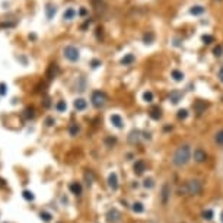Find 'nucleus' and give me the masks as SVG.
Here are the masks:
<instances>
[{
	"mask_svg": "<svg viewBox=\"0 0 223 223\" xmlns=\"http://www.w3.org/2000/svg\"><path fill=\"white\" fill-rule=\"evenodd\" d=\"M193 157V149H191L190 143H184V145L178 146L175 152L171 156V163L175 168H184L191 162Z\"/></svg>",
	"mask_w": 223,
	"mask_h": 223,
	"instance_id": "f257e3e1",
	"label": "nucleus"
},
{
	"mask_svg": "<svg viewBox=\"0 0 223 223\" xmlns=\"http://www.w3.org/2000/svg\"><path fill=\"white\" fill-rule=\"evenodd\" d=\"M203 191V181L198 178L187 179L184 184L178 188L179 195H197Z\"/></svg>",
	"mask_w": 223,
	"mask_h": 223,
	"instance_id": "f03ea898",
	"label": "nucleus"
},
{
	"mask_svg": "<svg viewBox=\"0 0 223 223\" xmlns=\"http://www.w3.org/2000/svg\"><path fill=\"white\" fill-rule=\"evenodd\" d=\"M63 56L66 57L69 62L76 63L79 58H80V51H79V48L78 47H74V45H66L64 50H63Z\"/></svg>",
	"mask_w": 223,
	"mask_h": 223,
	"instance_id": "7ed1b4c3",
	"label": "nucleus"
},
{
	"mask_svg": "<svg viewBox=\"0 0 223 223\" xmlns=\"http://www.w3.org/2000/svg\"><path fill=\"white\" fill-rule=\"evenodd\" d=\"M106 101V95L102 92V90H94L92 92V96H90V102L95 108H101V106L105 105Z\"/></svg>",
	"mask_w": 223,
	"mask_h": 223,
	"instance_id": "20e7f679",
	"label": "nucleus"
},
{
	"mask_svg": "<svg viewBox=\"0 0 223 223\" xmlns=\"http://www.w3.org/2000/svg\"><path fill=\"white\" fill-rule=\"evenodd\" d=\"M169 200H171V185L165 182L161 188V201L162 204H168Z\"/></svg>",
	"mask_w": 223,
	"mask_h": 223,
	"instance_id": "39448f33",
	"label": "nucleus"
},
{
	"mask_svg": "<svg viewBox=\"0 0 223 223\" xmlns=\"http://www.w3.org/2000/svg\"><path fill=\"white\" fill-rule=\"evenodd\" d=\"M193 159L197 163H203V162L207 161V153L206 150H203L201 147H197L194 152H193Z\"/></svg>",
	"mask_w": 223,
	"mask_h": 223,
	"instance_id": "423d86ee",
	"label": "nucleus"
},
{
	"mask_svg": "<svg viewBox=\"0 0 223 223\" xmlns=\"http://www.w3.org/2000/svg\"><path fill=\"white\" fill-rule=\"evenodd\" d=\"M191 16H201V15H204L206 13V7L203 5H193L190 7V10H188Z\"/></svg>",
	"mask_w": 223,
	"mask_h": 223,
	"instance_id": "0eeeda50",
	"label": "nucleus"
},
{
	"mask_svg": "<svg viewBox=\"0 0 223 223\" xmlns=\"http://www.w3.org/2000/svg\"><path fill=\"white\" fill-rule=\"evenodd\" d=\"M108 187L111 188L112 191H117L118 190V177L115 172H112L108 175Z\"/></svg>",
	"mask_w": 223,
	"mask_h": 223,
	"instance_id": "6e6552de",
	"label": "nucleus"
},
{
	"mask_svg": "<svg viewBox=\"0 0 223 223\" xmlns=\"http://www.w3.org/2000/svg\"><path fill=\"white\" fill-rule=\"evenodd\" d=\"M110 121H111V124L114 127H117V128H121L124 125V120L120 114H112L111 117H110Z\"/></svg>",
	"mask_w": 223,
	"mask_h": 223,
	"instance_id": "1a4fd4ad",
	"label": "nucleus"
},
{
	"mask_svg": "<svg viewBox=\"0 0 223 223\" xmlns=\"http://www.w3.org/2000/svg\"><path fill=\"white\" fill-rule=\"evenodd\" d=\"M171 78H172L173 82L181 83V82H184L185 74H184V72H181V70H178V69H173L172 72H171Z\"/></svg>",
	"mask_w": 223,
	"mask_h": 223,
	"instance_id": "9d476101",
	"label": "nucleus"
},
{
	"mask_svg": "<svg viewBox=\"0 0 223 223\" xmlns=\"http://www.w3.org/2000/svg\"><path fill=\"white\" fill-rule=\"evenodd\" d=\"M78 15L79 13L76 12L74 7H67L66 10H64V13H63V19H64V21H73Z\"/></svg>",
	"mask_w": 223,
	"mask_h": 223,
	"instance_id": "9b49d317",
	"label": "nucleus"
},
{
	"mask_svg": "<svg viewBox=\"0 0 223 223\" xmlns=\"http://www.w3.org/2000/svg\"><path fill=\"white\" fill-rule=\"evenodd\" d=\"M106 219H108L110 223H117L120 220V213H118L117 209H111L108 212V214H106Z\"/></svg>",
	"mask_w": 223,
	"mask_h": 223,
	"instance_id": "f8f14e48",
	"label": "nucleus"
},
{
	"mask_svg": "<svg viewBox=\"0 0 223 223\" xmlns=\"http://www.w3.org/2000/svg\"><path fill=\"white\" fill-rule=\"evenodd\" d=\"M56 13H57V6L56 5L48 3V5L45 6V16H47V19H53V18L56 16Z\"/></svg>",
	"mask_w": 223,
	"mask_h": 223,
	"instance_id": "ddd939ff",
	"label": "nucleus"
},
{
	"mask_svg": "<svg viewBox=\"0 0 223 223\" xmlns=\"http://www.w3.org/2000/svg\"><path fill=\"white\" fill-rule=\"evenodd\" d=\"M134 62H136V57H134V54H131V53L124 54V57L120 60V63H121L123 66H131Z\"/></svg>",
	"mask_w": 223,
	"mask_h": 223,
	"instance_id": "4468645a",
	"label": "nucleus"
},
{
	"mask_svg": "<svg viewBox=\"0 0 223 223\" xmlns=\"http://www.w3.org/2000/svg\"><path fill=\"white\" fill-rule=\"evenodd\" d=\"M133 169H134V172L137 173V175H141V173L146 171V163H145V161H137L136 163H134V166H133Z\"/></svg>",
	"mask_w": 223,
	"mask_h": 223,
	"instance_id": "2eb2a0df",
	"label": "nucleus"
},
{
	"mask_svg": "<svg viewBox=\"0 0 223 223\" xmlns=\"http://www.w3.org/2000/svg\"><path fill=\"white\" fill-rule=\"evenodd\" d=\"M86 106H88V101L85 99V98H78V99L74 101V108L78 111H85Z\"/></svg>",
	"mask_w": 223,
	"mask_h": 223,
	"instance_id": "dca6fc26",
	"label": "nucleus"
},
{
	"mask_svg": "<svg viewBox=\"0 0 223 223\" xmlns=\"http://www.w3.org/2000/svg\"><path fill=\"white\" fill-rule=\"evenodd\" d=\"M141 99H143V102H146V104H152V102L155 101V95H153L152 90H145V92L141 94Z\"/></svg>",
	"mask_w": 223,
	"mask_h": 223,
	"instance_id": "f3484780",
	"label": "nucleus"
},
{
	"mask_svg": "<svg viewBox=\"0 0 223 223\" xmlns=\"http://www.w3.org/2000/svg\"><path fill=\"white\" fill-rule=\"evenodd\" d=\"M181 99H182V94H181L179 90H172V92H171V95H169V101H171L172 104H178Z\"/></svg>",
	"mask_w": 223,
	"mask_h": 223,
	"instance_id": "a211bd4d",
	"label": "nucleus"
},
{
	"mask_svg": "<svg viewBox=\"0 0 223 223\" xmlns=\"http://www.w3.org/2000/svg\"><path fill=\"white\" fill-rule=\"evenodd\" d=\"M69 188H70V191H72L74 195H80V194H82V185L79 184V182H72Z\"/></svg>",
	"mask_w": 223,
	"mask_h": 223,
	"instance_id": "6ab92c4d",
	"label": "nucleus"
},
{
	"mask_svg": "<svg viewBox=\"0 0 223 223\" xmlns=\"http://www.w3.org/2000/svg\"><path fill=\"white\" fill-rule=\"evenodd\" d=\"M131 209H133V212L136 214H140V213L145 212V206H143V203H140V201H136L131 204Z\"/></svg>",
	"mask_w": 223,
	"mask_h": 223,
	"instance_id": "aec40b11",
	"label": "nucleus"
},
{
	"mask_svg": "<svg viewBox=\"0 0 223 223\" xmlns=\"http://www.w3.org/2000/svg\"><path fill=\"white\" fill-rule=\"evenodd\" d=\"M214 143L217 146H223V128H220L214 133Z\"/></svg>",
	"mask_w": 223,
	"mask_h": 223,
	"instance_id": "412c9836",
	"label": "nucleus"
},
{
	"mask_svg": "<svg viewBox=\"0 0 223 223\" xmlns=\"http://www.w3.org/2000/svg\"><path fill=\"white\" fill-rule=\"evenodd\" d=\"M57 74H58V67H57V64H51L50 67H48V72H47V76L50 79L56 78Z\"/></svg>",
	"mask_w": 223,
	"mask_h": 223,
	"instance_id": "4be33fe9",
	"label": "nucleus"
},
{
	"mask_svg": "<svg viewBox=\"0 0 223 223\" xmlns=\"http://www.w3.org/2000/svg\"><path fill=\"white\" fill-rule=\"evenodd\" d=\"M149 117L153 118V120H159L162 117V112H161V108H153L149 111Z\"/></svg>",
	"mask_w": 223,
	"mask_h": 223,
	"instance_id": "5701e85b",
	"label": "nucleus"
},
{
	"mask_svg": "<svg viewBox=\"0 0 223 223\" xmlns=\"http://www.w3.org/2000/svg\"><path fill=\"white\" fill-rule=\"evenodd\" d=\"M34 117H35V110L34 108H26L23 111V118L25 120H32Z\"/></svg>",
	"mask_w": 223,
	"mask_h": 223,
	"instance_id": "b1692460",
	"label": "nucleus"
},
{
	"mask_svg": "<svg viewBox=\"0 0 223 223\" xmlns=\"http://www.w3.org/2000/svg\"><path fill=\"white\" fill-rule=\"evenodd\" d=\"M79 131H80V127H79L78 124H70V127H69V134H70V136H73V137H74V136H78L79 134Z\"/></svg>",
	"mask_w": 223,
	"mask_h": 223,
	"instance_id": "393cba45",
	"label": "nucleus"
},
{
	"mask_svg": "<svg viewBox=\"0 0 223 223\" xmlns=\"http://www.w3.org/2000/svg\"><path fill=\"white\" fill-rule=\"evenodd\" d=\"M201 41H203V44L210 45L213 41H214V37H213V35H210V34H204V35L201 37Z\"/></svg>",
	"mask_w": 223,
	"mask_h": 223,
	"instance_id": "a878e982",
	"label": "nucleus"
},
{
	"mask_svg": "<svg viewBox=\"0 0 223 223\" xmlns=\"http://www.w3.org/2000/svg\"><path fill=\"white\" fill-rule=\"evenodd\" d=\"M139 139H140V131H131L130 136H128L130 143H136V141H139Z\"/></svg>",
	"mask_w": 223,
	"mask_h": 223,
	"instance_id": "bb28decb",
	"label": "nucleus"
},
{
	"mask_svg": "<svg viewBox=\"0 0 223 223\" xmlns=\"http://www.w3.org/2000/svg\"><path fill=\"white\" fill-rule=\"evenodd\" d=\"M143 187H145V188H147V190L153 188V187H155V179L150 178V177H149V178H146L145 181H143Z\"/></svg>",
	"mask_w": 223,
	"mask_h": 223,
	"instance_id": "cd10ccee",
	"label": "nucleus"
},
{
	"mask_svg": "<svg viewBox=\"0 0 223 223\" xmlns=\"http://www.w3.org/2000/svg\"><path fill=\"white\" fill-rule=\"evenodd\" d=\"M56 110L58 112H64L67 110V104H66V101H58L56 104Z\"/></svg>",
	"mask_w": 223,
	"mask_h": 223,
	"instance_id": "c85d7f7f",
	"label": "nucleus"
},
{
	"mask_svg": "<svg viewBox=\"0 0 223 223\" xmlns=\"http://www.w3.org/2000/svg\"><path fill=\"white\" fill-rule=\"evenodd\" d=\"M153 39H155V35H153L152 32H147V34H145V37H143V42H145L146 45L152 44V42H153Z\"/></svg>",
	"mask_w": 223,
	"mask_h": 223,
	"instance_id": "c756f323",
	"label": "nucleus"
},
{
	"mask_svg": "<svg viewBox=\"0 0 223 223\" xmlns=\"http://www.w3.org/2000/svg\"><path fill=\"white\" fill-rule=\"evenodd\" d=\"M22 197L25 198L26 201H34V198H35V195H34V193L32 191H28V190H25L22 193Z\"/></svg>",
	"mask_w": 223,
	"mask_h": 223,
	"instance_id": "7c9ffc66",
	"label": "nucleus"
},
{
	"mask_svg": "<svg viewBox=\"0 0 223 223\" xmlns=\"http://www.w3.org/2000/svg\"><path fill=\"white\" fill-rule=\"evenodd\" d=\"M213 54H214V57H222L223 56V47L220 44L216 45L214 48H213Z\"/></svg>",
	"mask_w": 223,
	"mask_h": 223,
	"instance_id": "2f4dec72",
	"label": "nucleus"
},
{
	"mask_svg": "<svg viewBox=\"0 0 223 223\" xmlns=\"http://www.w3.org/2000/svg\"><path fill=\"white\" fill-rule=\"evenodd\" d=\"M39 217H41V220H44V222H50L53 216H51L50 213H47V212H41L39 213Z\"/></svg>",
	"mask_w": 223,
	"mask_h": 223,
	"instance_id": "473e14b6",
	"label": "nucleus"
},
{
	"mask_svg": "<svg viewBox=\"0 0 223 223\" xmlns=\"http://www.w3.org/2000/svg\"><path fill=\"white\" fill-rule=\"evenodd\" d=\"M7 94V85L5 82H0V96H5Z\"/></svg>",
	"mask_w": 223,
	"mask_h": 223,
	"instance_id": "72a5a7b5",
	"label": "nucleus"
},
{
	"mask_svg": "<svg viewBox=\"0 0 223 223\" xmlns=\"http://www.w3.org/2000/svg\"><path fill=\"white\" fill-rule=\"evenodd\" d=\"M177 115H178V118L179 120H185V118L188 117V111H187V110H179L178 111V114H177Z\"/></svg>",
	"mask_w": 223,
	"mask_h": 223,
	"instance_id": "f704fd0d",
	"label": "nucleus"
},
{
	"mask_svg": "<svg viewBox=\"0 0 223 223\" xmlns=\"http://www.w3.org/2000/svg\"><path fill=\"white\" fill-rule=\"evenodd\" d=\"M54 124H56V120H54L53 117H47V118H45V125H47V127H53Z\"/></svg>",
	"mask_w": 223,
	"mask_h": 223,
	"instance_id": "c9c22d12",
	"label": "nucleus"
},
{
	"mask_svg": "<svg viewBox=\"0 0 223 223\" xmlns=\"http://www.w3.org/2000/svg\"><path fill=\"white\" fill-rule=\"evenodd\" d=\"M203 216H204V219H207V220H212L213 219V212L212 210H206V212L203 213Z\"/></svg>",
	"mask_w": 223,
	"mask_h": 223,
	"instance_id": "e433bc0d",
	"label": "nucleus"
},
{
	"mask_svg": "<svg viewBox=\"0 0 223 223\" xmlns=\"http://www.w3.org/2000/svg\"><path fill=\"white\" fill-rule=\"evenodd\" d=\"M102 63H101V60H92L90 62V66H92V69H96V67H99Z\"/></svg>",
	"mask_w": 223,
	"mask_h": 223,
	"instance_id": "4c0bfd02",
	"label": "nucleus"
},
{
	"mask_svg": "<svg viewBox=\"0 0 223 223\" xmlns=\"http://www.w3.org/2000/svg\"><path fill=\"white\" fill-rule=\"evenodd\" d=\"M217 79L220 80V83H223V66L219 69V72H217Z\"/></svg>",
	"mask_w": 223,
	"mask_h": 223,
	"instance_id": "58836bf2",
	"label": "nucleus"
},
{
	"mask_svg": "<svg viewBox=\"0 0 223 223\" xmlns=\"http://www.w3.org/2000/svg\"><path fill=\"white\" fill-rule=\"evenodd\" d=\"M78 13L80 15V16H86V15H88V9H85V7H82V9H80V10H79Z\"/></svg>",
	"mask_w": 223,
	"mask_h": 223,
	"instance_id": "ea45409f",
	"label": "nucleus"
},
{
	"mask_svg": "<svg viewBox=\"0 0 223 223\" xmlns=\"http://www.w3.org/2000/svg\"><path fill=\"white\" fill-rule=\"evenodd\" d=\"M5 187H6L5 181H3V179H0V188H5Z\"/></svg>",
	"mask_w": 223,
	"mask_h": 223,
	"instance_id": "a19ab883",
	"label": "nucleus"
},
{
	"mask_svg": "<svg viewBox=\"0 0 223 223\" xmlns=\"http://www.w3.org/2000/svg\"><path fill=\"white\" fill-rule=\"evenodd\" d=\"M220 220H222V223H223V212H222V214H220Z\"/></svg>",
	"mask_w": 223,
	"mask_h": 223,
	"instance_id": "79ce46f5",
	"label": "nucleus"
},
{
	"mask_svg": "<svg viewBox=\"0 0 223 223\" xmlns=\"http://www.w3.org/2000/svg\"><path fill=\"white\" fill-rule=\"evenodd\" d=\"M58 223H62V222H58Z\"/></svg>",
	"mask_w": 223,
	"mask_h": 223,
	"instance_id": "37998d69",
	"label": "nucleus"
}]
</instances>
